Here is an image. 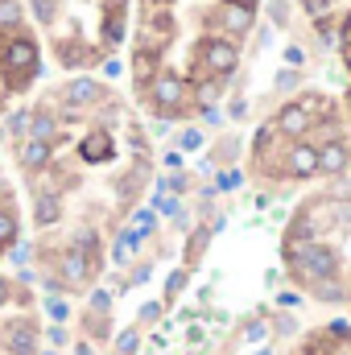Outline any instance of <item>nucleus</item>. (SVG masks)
I'll return each mask as SVG.
<instances>
[{
  "instance_id": "nucleus-17",
  "label": "nucleus",
  "mask_w": 351,
  "mask_h": 355,
  "mask_svg": "<svg viewBox=\"0 0 351 355\" xmlns=\"http://www.w3.org/2000/svg\"><path fill=\"white\" fill-rule=\"evenodd\" d=\"M261 355H268V352H261Z\"/></svg>"
},
{
  "instance_id": "nucleus-18",
  "label": "nucleus",
  "mask_w": 351,
  "mask_h": 355,
  "mask_svg": "<svg viewBox=\"0 0 351 355\" xmlns=\"http://www.w3.org/2000/svg\"><path fill=\"white\" fill-rule=\"evenodd\" d=\"M0 252H4V248H0Z\"/></svg>"
},
{
  "instance_id": "nucleus-3",
  "label": "nucleus",
  "mask_w": 351,
  "mask_h": 355,
  "mask_svg": "<svg viewBox=\"0 0 351 355\" xmlns=\"http://www.w3.org/2000/svg\"><path fill=\"white\" fill-rule=\"evenodd\" d=\"M351 170V145L343 137H327L318 141V174L323 178H339Z\"/></svg>"
},
{
  "instance_id": "nucleus-16",
  "label": "nucleus",
  "mask_w": 351,
  "mask_h": 355,
  "mask_svg": "<svg viewBox=\"0 0 351 355\" xmlns=\"http://www.w3.org/2000/svg\"><path fill=\"white\" fill-rule=\"evenodd\" d=\"M343 355H351V335H348V347H343Z\"/></svg>"
},
{
  "instance_id": "nucleus-10",
  "label": "nucleus",
  "mask_w": 351,
  "mask_h": 355,
  "mask_svg": "<svg viewBox=\"0 0 351 355\" xmlns=\"http://www.w3.org/2000/svg\"><path fill=\"white\" fill-rule=\"evenodd\" d=\"M182 285H186V268L170 272V285H166V302H174L178 293H182Z\"/></svg>"
},
{
  "instance_id": "nucleus-1",
  "label": "nucleus",
  "mask_w": 351,
  "mask_h": 355,
  "mask_svg": "<svg viewBox=\"0 0 351 355\" xmlns=\"http://www.w3.org/2000/svg\"><path fill=\"white\" fill-rule=\"evenodd\" d=\"M25 8L67 71L103 67L128 37V0H29Z\"/></svg>"
},
{
  "instance_id": "nucleus-8",
  "label": "nucleus",
  "mask_w": 351,
  "mask_h": 355,
  "mask_svg": "<svg viewBox=\"0 0 351 355\" xmlns=\"http://www.w3.org/2000/svg\"><path fill=\"white\" fill-rule=\"evenodd\" d=\"M29 120H33V112H12L8 116V137L12 141H25L29 137Z\"/></svg>"
},
{
  "instance_id": "nucleus-4",
  "label": "nucleus",
  "mask_w": 351,
  "mask_h": 355,
  "mask_svg": "<svg viewBox=\"0 0 351 355\" xmlns=\"http://www.w3.org/2000/svg\"><path fill=\"white\" fill-rule=\"evenodd\" d=\"M0 339H4V352L8 355H37V327H33L29 318H12V322H4Z\"/></svg>"
},
{
  "instance_id": "nucleus-11",
  "label": "nucleus",
  "mask_w": 351,
  "mask_h": 355,
  "mask_svg": "<svg viewBox=\"0 0 351 355\" xmlns=\"http://www.w3.org/2000/svg\"><path fill=\"white\" fill-rule=\"evenodd\" d=\"M116 352L120 355H137V331H124V335L116 339Z\"/></svg>"
},
{
  "instance_id": "nucleus-14",
  "label": "nucleus",
  "mask_w": 351,
  "mask_h": 355,
  "mask_svg": "<svg viewBox=\"0 0 351 355\" xmlns=\"http://www.w3.org/2000/svg\"><path fill=\"white\" fill-rule=\"evenodd\" d=\"M141 318H145V322H157V318H162V302H149V306H141Z\"/></svg>"
},
{
  "instance_id": "nucleus-6",
  "label": "nucleus",
  "mask_w": 351,
  "mask_h": 355,
  "mask_svg": "<svg viewBox=\"0 0 351 355\" xmlns=\"http://www.w3.org/2000/svg\"><path fill=\"white\" fill-rule=\"evenodd\" d=\"M17 236H21V219L8 202H0V248H12Z\"/></svg>"
},
{
  "instance_id": "nucleus-7",
  "label": "nucleus",
  "mask_w": 351,
  "mask_h": 355,
  "mask_svg": "<svg viewBox=\"0 0 351 355\" xmlns=\"http://www.w3.org/2000/svg\"><path fill=\"white\" fill-rule=\"evenodd\" d=\"M211 236H215V227H198V232L190 236V244H186V268H194L198 261H203V252H207Z\"/></svg>"
},
{
  "instance_id": "nucleus-5",
  "label": "nucleus",
  "mask_w": 351,
  "mask_h": 355,
  "mask_svg": "<svg viewBox=\"0 0 351 355\" xmlns=\"http://www.w3.org/2000/svg\"><path fill=\"white\" fill-rule=\"evenodd\" d=\"M50 157H54V145H50V141H37V137L17 141V166H21L25 174H42V170L50 166Z\"/></svg>"
},
{
  "instance_id": "nucleus-13",
  "label": "nucleus",
  "mask_w": 351,
  "mask_h": 355,
  "mask_svg": "<svg viewBox=\"0 0 351 355\" xmlns=\"http://www.w3.org/2000/svg\"><path fill=\"white\" fill-rule=\"evenodd\" d=\"M178 145H182V149H198V145H203V132H194V128H190V132H182V141H178Z\"/></svg>"
},
{
  "instance_id": "nucleus-2",
  "label": "nucleus",
  "mask_w": 351,
  "mask_h": 355,
  "mask_svg": "<svg viewBox=\"0 0 351 355\" xmlns=\"http://www.w3.org/2000/svg\"><path fill=\"white\" fill-rule=\"evenodd\" d=\"M318 174V145L314 141H289L285 145V157H281V178H293V182H306V178Z\"/></svg>"
},
{
  "instance_id": "nucleus-19",
  "label": "nucleus",
  "mask_w": 351,
  "mask_h": 355,
  "mask_svg": "<svg viewBox=\"0 0 351 355\" xmlns=\"http://www.w3.org/2000/svg\"><path fill=\"white\" fill-rule=\"evenodd\" d=\"M306 355H310V352H306Z\"/></svg>"
},
{
  "instance_id": "nucleus-15",
  "label": "nucleus",
  "mask_w": 351,
  "mask_h": 355,
  "mask_svg": "<svg viewBox=\"0 0 351 355\" xmlns=\"http://www.w3.org/2000/svg\"><path fill=\"white\" fill-rule=\"evenodd\" d=\"M236 186H240V170H228L219 178V190H236Z\"/></svg>"
},
{
  "instance_id": "nucleus-12",
  "label": "nucleus",
  "mask_w": 351,
  "mask_h": 355,
  "mask_svg": "<svg viewBox=\"0 0 351 355\" xmlns=\"http://www.w3.org/2000/svg\"><path fill=\"white\" fill-rule=\"evenodd\" d=\"M12 297H17V285H12L8 277H0V310H4V306H8Z\"/></svg>"
},
{
  "instance_id": "nucleus-9",
  "label": "nucleus",
  "mask_w": 351,
  "mask_h": 355,
  "mask_svg": "<svg viewBox=\"0 0 351 355\" xmlns=\"http://www.w3.org/2000/svg\"><path fill=\"white\" fill-rule=\"evenodd\" d=\"M46 310H50V318H54V322H67V314H71V306H67L62 297H50V302H46Z\"/></svg>"
}]
</instances>
